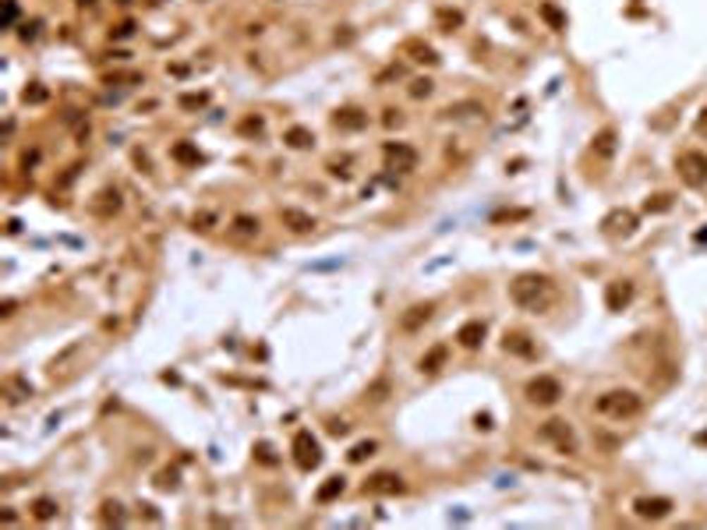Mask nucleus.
Returning <instances> with one entry per match:
<instances>
[{"mask_svg":"<svg viewBox=\"0 0 707 530\" xmlns=\"http://www.w3.org/2000/svg\"><path fill=\"white\" fill-rule=\"evenodd\" d=\"M510 301L524 312H545L552 301H555V287L548 276L541 273H524L510 283Z\"/></svg>","mask_w":707,"mask_h":530,"instance_id":"f257e3e1","label":"nucleus"},{"mask_svg":"<svg viewBox=\"0 0 707 530\" xmlns=\"http://www.w3.org/2000/svg\"><path fill=\"white\" fill-rule=\"evenodd\" d=\"M594 410L601 417H612V421H629L644 410V396L633 389H608L594 400Z\"/></svg>","mask_w":707,"mask_h":530,"instance_id":"f03ea898","label":"nucleus"},{"mask_svg":"<svg viewBox=\"0 0 707 530\" xmlns=\"http://www.w3.org/2000/svg\"><path fill=\"white\" fill-rule=\"evenodd\" d=\"M675 170H679V180L689 184V187H703L707 184V152L700 149H686L675 156Z\"/></svg>","mask_w":707,"mask_h":530,"instance_id":"7ed1b4c3","label":"nucleus"},{"mask_svg":"<svg viewBox=\"0 0 707 530\" xmlns=\"http://www.w3.org/2000/svg\"><path fill=\"white\" fill-rule=\"evenodd\" d=\"M524 396H527V403H534V407H555V403L562 400V382L552 378V375H534V378L524 386Z\"/></svg>","mask_w":707,"mask_h":530,"instance_id":"20e7f679","label":"nucleus"},{"mask_svg":"<svg viewBox=\"0 0 707 530\" xmlns=\"http://www.w3.org/2000/svg\"><path fill=\"white\" fill-rule=\"evenodd\" d=\"M290 452H294V463H297V470H315V467L322 463L319 438H315L308 428H301V431L294 435V442H290Z\"/></svg>","mask_w":707,"mask_h":530,"instance_id":"39448f33","label":"nucleus"},{"mask_svg":"<svg viewBox=\"0 0 707 530\" xmlns=\"http://www.w3.org/2000/svg\"><path fill=\"white\" fill-rule=\"evenodd\" d=\"M541 438L545 442H552L559 452H566V456H573L577 452V435H573V428H570V421H562V417H552V421H545L541 424Z\"/></svg>","mask_w":707,"mask_h":530,"instance_id":"423d86ee","label":"nucleus"},{"mask_svg":"<svg viewBox=\"0 0 707 530\" xmlns=\"http://www.w3.org/2000/svg\"><path fill=\"white\" fill-rule=\"evenodd\" d=\"M361 491H364V495H382V498H389V495H403V491H407V481H403L396 470H375V474L361 484Z\"/></svg>","mask_w":707,"mask_h":530,"instance_id":"0eeeda50","label":"nucleus"},{"mask_svg":"<svg viewBox=\"0 0 707 530\" xmlns=\"http://www.w3.org/2000/svg\"><path fill=\"white\" fill-rule=\"evenodd\" d=\"M637 226H640V219H637L633 209H612V212L601 219V233H605V237H633Z\"/></svg>","mask_w":707,"mask_h":530,"instance_id":"6e6552de","label":"nucleus"},{"mask_svg":"<svg viewBox=\"0 0 707 530\" xmlns=\"http://www.w3.org/2000/svg\"><path fill=\"white\" fill-rule=\"evenodd\" d=\"M382 156H386V166L389 170H400V173H410L417 166V149L407 145V142H386L382 145Z\"/></svg>","mask_w":707,"mask_h":530,"instance_id":"1a4fd4ad","label":"nucleus"},{"mask_svg":"<svg viewBox=\"0 0 707 530\" xmlns=\"http://www.w3.org/2000/svg\"><path fill=\"white\" fill-rule=\"evenodd\" d=\"M672 509H675V505H672V498H665V495H644V498L633 502V512H637L640 519H665Z\"/></svg>","mask_w":707,"mask_h":530,"instance_id":"9d476101","label":"nucleus"},{"mask_svg":"<svg viewBox=\"0 0 707 530\" xmlns=\"http://www.w3.org/2000/svg\"><path fill=\"white\" fill-rule=\"evenodd\" d=\"M280 223H283L290 233H297V237H305V233H312V230L319 226L312 212H305V209H294V205L280 209Z\"/></svg>","mask_w":707,"mask_h":530,"instance_id":"9b49d317","label":"nucleus"},{"mask_svg":"<svg viewBox=\"0 0 707 530\" xmlns=\"http://www.w3.org/2000/svg\"><path fill=\"white\" fill-rule=\"evenodd\" d=\"M633 280H612L608 287H605V308L608 312H622V308H629V301H633Z\"/></svg>","mask_w":707,"mask_h":530,"instance_id":"f8f14e48","label":"nucleus"},{"mask_svg":"<svg viewBox=\"0 0 707 530\" xmlns=\"http://www.w3.org/2000/svg\"><path fill=\"white\" fill-rule=\"evenodd\" d=\"M431 315H435V304H431V301L410 304V308L400 315V329H403V333H417V329H424V326L431 322Z\"/></svg>","mask_w":707,"mask_h":530,"instance_id":"ddd939ff","label":"nucleus"},{"mask_svg":"<svg viewBox=\"0 0 707 530\" xmlns=\"http://www.w3.org/2000/svg\"><path fill=\"white\" fill-rule=\"evenodd\" d=\"M485 333H488V326H485L481 319H470V322H463V326L456 329V343H460L463 350H478V347L485 343Z\"/></svg>","mask_w":707,"mask_h":530,"instance_id":"4468645a","label":"nucleus"},{"mask_svg":"<svg viewBox=\"0 0 707 530\" xmlns=\"http://www.w3.org/2000/svg\"><path fill=\"white\" fill-rule=\"evenodd\" d=\"M333 128H340V131H364L368 128V113L361 106H340L333 113Z\"/></svg>","mask_w":707,"mask_h":530,"instance_id":"2eb2a0df","label":"nucleus"},{"mask_svg":"<svg viewBox=\"0 0 707 530\" xmlns=\"http://www.w3.org/2000/svg\"><path fill=\"white\" fill-rule=\"evenodd\" d=\"M445 361H449V343H435V347H428L424 357L417 361V371H421V375H438V371L445 368Z\"/></svg>","mask_w":707,"mask_h":530,"instance_id":"dca6fc26","label":"nucleus"},{"mask_svg":"<svg viewBox=\"0 0 707 530\" xmlns=\"http://www.w3.org/2000/svg\"><path fill=\"white\" fill-rule=\"evenodd\" d=\"M503 350H506V354H513V357H524V361L538 357V347H534V340H531V336H524V333H506V340H503Z\"/></svg>","mask_w":707,"mask_h":530,"instance_id":"f3484780","label":"nucleus"},{"mask_svg":"<svg viewBox=\"0 0 707 530\" xmlns=\"http://www.w3.org/2000/svg\"><path fill=\"white\" fill-rule=\"evenodd\" d=\"M283 145H287V149H297V152H305V149H312V145H315V135H312V128H305V124H294V128H287V131H283Z\"/></svg>","mask_w":707,"mask_h":530,"instance_id":"a211bd4d","label":"nucleus"},{"mask_svg":"<svg viewBox=\"0 0 707 530\" xmlns=\"http://www.w3.org/2000/svg\"><path fill=\"white\" fill-rule=\"evenodd\" d=\"M615 138H619L615 128H601V131L594 135V142H591V152L601 156V159H612V156H615Z\"/></svg>","mask_w":707,"mask_h":530,"instance_id":"6ab92c4d","label":"nucleus"},{"mask_svg":"<svg viewBox=\"0 0 707 530\" xmlns=\"http://www.w3.org/2000/svg\"><path fill=\"white\" fill-rule=\"evenodd\" d=\"M170 159L180 163V166H198V163H202V152H198V145H191V142H173V145H170Z\"/></svg>","mask_w":707,"mask_h":530,"instance_id":"aec40b11","label":"nucleus"},{"mask_svg":"<svg viewBox=\"0 0 707 530\" xmlns=\"http://www.w3.org/2000/svg\"><path fill=\"white\" fill-rule=\"evenodd\" d=\"M403 54H410L414 64H438V54H435L428 43H421V39H407V43H403Z\"/></svg>","mask_w":707,"mask_h":530,"instance_id":"412c9836","label":"nucleus"},{"mask_svg":"<svg viewBox=\"0 0 707 530\" xmlns=\"http://www.w3.org/2000/svg\"><path fill=\"white\" fill-rule=\"evenodd\" d=\"M343 488H347V481H343L340 474H333V477H326V484L315 491V502H322V505H326V502L340 498V495H343Z\"/></svg>","mask_w":707,"mask_h":530,"instance_id":"4be33fe9","label":"nucleus"},{"mask_svg":"<svg viewBox=\"0 0 707 530\" xmlns=\"http://www.w3.org/2000/svg\"><path fill=\"white\" fill-rule=\"evenodd\" d=\"M538 15H541V18L548 22V29H552V32H566V15H562V11H559L555 4H552V0H545V4H538Z\"/></svg>","mask_w":707,"mask_h":530,"instance_id":"5701e85b","label":"nucleus"},{"mask_svg":"<svg viewBox=\"0 0 707 530\" xmlns=\"http://www.w3.org/2000/svg\"><path fill=\"white\" fill-rule=\"evenodd\" d=\"M442 117L449 121H463V117H485V106L481 103H456V106H445Z\"/></svg>","mask_w":707,"mask_h":530,"instance_id":"b1692460","label":"nucleus"},{"mask_svg":"<svg viewBox=\"0 0 707 530\" xmlns=\"http://www.w3.org/2000/svg\"><path fill=\"white\" fill-rule=\"evenodd\" d=\"M32 516H36L39 523H50V519L57 516V502H54L50 495H39V498L32 502Z\"/></svg>","mask_w":707,"mask_h":530,"instance_id":"393cba45","label":"nucleus"},{"mask_svg":"<svg viewBox=\"0 0 707 530\" xmlns=\"http://www.w3.org/2000/svg\"><path fill=\"white\" fill-rule=\"evenodd\" d=\"M259 230H262V223L255 216H238L233 219V233L238 237H259Z\"/></svg>","mask_w":707,"mask_h":530,"instance_id":"a878e982","label":"nucleus"},{"mask_svg":"<svg viewBox=\"0 0 707 530\" xmlns=\"http://www.w3.org/2000/svg\"><path fill=\"white\" fill-rule=\"evenodd\" d=\"M375 449H379V442H375V438H364V442H357V445L347 452V460H350V463H364L368 456H375Z\"/></svg>","mask_w":707,"mask_h":530,"instance_id":"bb28decb","label":"nucleus"},{"mask_svg":"<svg viewBox=\"0 0 707 530\" xmlns=\"http://www.w3.org/2000/svg\"><path fill=\"white\" fill-rule=\"evenodd\" d=\"M460 25H463V15H460V11H453V8H442V11H438V29H442V32H456Z\"/></svg>","mask_w":707,"mask_h":530,"instance_id":"cd10ccee","label":"nucleus"},{"mask_svg":"<svg viewBox=\"0 0 707 530\" xmlns=\"http://www.w3.org/2000/svg\"><path fill=\"white\" fill-rule=\"evenodd\" d=\"M238 131L248 135V138H252V135H262V131H266V117H262V113H248V117L238 124Z\"/></svg>","mask_w":707,"mask_h":530,"instance_id":"c85d7f7f","label":"nucleus"},{"mask_svg":"<svg viewBox=\"0 0 707 530\" xmlns=\"http://www.w3.org/2000/svg\"><path fill=\"white\" fill-rule=\"evenodd\" d=\"M431 92H435V82H431V78L410 82V96H414V99H424V96H431Z\"/></svg>","mask_w":707,"mask_h":530,"instance_id":"c756f323","label":"nucleus"},{"mask_svg":"<svg viewBox=\"0 0 707 530\" xmlns=\"http://www.w3.org/2000/svg\"><path fill=\"white\" fill-rule=\"evenodd\" d=\"M209 103V92H187V96H180V106L184 110H202Z\"/></svg>","mask_w":707,"mask_h":530,"instance_id":"7c9ffc66","label":"nucleus"},{"mask_svg":"<svg viewBox=\"0 0 707 530\" xmlns=\"http://www.w3.org/2000/svg\"><path fill=\"white\" fill-rule=\"evenodd\" d=\"M672 209V195H654V202L647 198V212H665Z\"/></svg>","mask_w":707,"mask_h":530,"instance_id":"2f4dec72","label":"nucleus"},{"mask_svg":"<svg viewBox=\"0 0 707 530\" xmlns=\"http://www.w3.org/2000/svg\"><path fill=\"white\" fill-rule=\"evenodd\" d=\"M103 519H113V523H121V519H124L121 505H117V502H106V505H103Z\"/></svg>","mask_w":707,"mask_h":530,"instance_id":"473e14b6","label":"nucleus"},{"mask_svg":"<svg viewBox=\"0 0 707 530\" xmlns=\"http://www.w3.org/2000/svg\"><path fill=\"white\" fill-rule=\"evenodd\" d=\"M156 484H159V488H163V491H166V488H177V474H173V470H163V474H159V481H156Z\"/></svg>","mask_w":707,"mask_h":530,"instance_id":"72a5a7b5","label":"nucleus"},{"mask_svg":"<svg viewBox=\"0 0 707 530\" xmlns=\"http://www.w3.org/2000/svg\"><path fill=\"white\" fill-rule=\"evenodd\" d=\"M15 18H18V4H15V0H8V11H4V29H11V25H15Z\"/></svg>","mask_w":707,"mask_h":530,"instance_id":"f704fd0d","label":"nucleus"},{"mask_svg":"<svg viewBox=\"0 0 707 530\" xmlns=\"http://www.w3.org/2000/svg\"><path fill=\"white\" fill-rule=\"evenodd\" d=\"M43 99H47V89H39V85L25 89V103H43Z\"/></svg>","mask_w":707,"mask_h":530,"instance_id":"c9c22d12","label":"nucleus"},{"mask_svg":"<svg viewBox=\"0 0 707 530\" xmlns=\"http://www.w3.org/2000/svg\"><path fill=\"white\" fill-rule=\"evenodd\" d=\"M131 32H135V22H124V25H117L110 36H113V39H124V36H131Z\"/></svg>","mask_w":707,"mask_h":530,"instance_id":"e433bc0d","label":"nucleus"},{"mask_svg":"<svg viewBox=\"0 0 707 530\" xmlns=\"http://www.w3.org/2000/svg\"><path fill=\"white\" fill-rule=\"evenodd\" d=\"M400 121H403V117H400V110H386V117H382V124H386V128H396Z\"/></svg>","mask_w":707,"mask_h":530,"instance_id":"4c0bfd02","label":"nucleus"},{"mask_svg":"<svg viewBox=\"0 0 707 530\" xmlns=\"http://www.w3.org/2000/svg\"><path fill=\"white\" fill-rule=\"evenodd\" d=\"M696 131H700V135H707V106H703V110H700V117H696Z\"/></svg>","mask_w":707,"mask_h":530,"instance_id":"58836bf2","label":"nucleus"},{"mask_svg":"<svg viewBox=\"0 0 707 530\" xmlns=\"http://www.w3.org/2000/svg\"><path fill=\"white\" fill-rule=\"evenodd\" d=\"M36 29H39V22H32V25H25V32H22V39L29 43V39H36Z\"/></svg>","mask_w":707,"mask_h":530,"instance_id":"ea45409f","label":"nucleus"},{"mask_svg":"<svg viewBox=\"0 0 707 530\" xmlns=\"http://www.w3.org/2000/svg\"><path fill=\"white\" fill-rule=\"evenodd\" d=\"M329 431H333V435H347V424H343V421H333Z\"/></svg>","mask_w":707,"mask_h":530,"instance_id":"a19ab883","label":"nucleus"},{"mask_svg":"<svg viewBox=\"0 0 707 530\" xmlns=\"http://www.w3.org/2000/svg\"><path fill=\"white\" fill-rule=\"evenodd\" d=\"M78 4H82V8H85V4H96V0H78Z\"/></svg>","mask_w":707,"mask_h":530,"instance_id":"79ce46f5","label":"nucleus"}]
</instances>
